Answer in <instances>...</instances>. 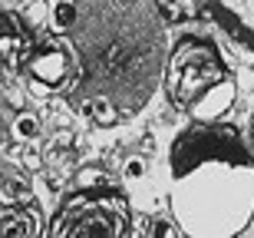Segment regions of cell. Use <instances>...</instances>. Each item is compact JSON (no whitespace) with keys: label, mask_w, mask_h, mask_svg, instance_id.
Masks as SVG:
<instances>
[{"label":"cell","mask_w":254,"mask_h":238,"mask_svg":"<svg viewBox=\"0 0 254 238\" xmlns=\"http://www.w3.org/2000/svg\"><path fill=\"white\" fill-rule=\"evenodd\" d=\"M53 27L76 53V83L66 93L73 106L103 96L129 119L165 79L169 57L152 0H60Z\"/></svg>","instance_id":"cell-1"},{"label":"cell","mask_w":254,"mask_h":238,"mask_svg":"<svg viewBox=\"0 0 254 238\" xmlns=\"http://www.w3.org/2000/svg\"><path fill=\"white\" fill-rule=\"evenodd\" d=\"M172 215L185 235L231 238L254 215V156L221 119H191L169 149Z\"/></svg>","instance_id":"cell-2"},{"label":"cell","mask_w":254,"mask_h":238,"mask_svg":"<svg viewBox=\"0 0 254 238\" xmlns=\"http://www.w3.org/2000/svg\"><path fill=\"white\" fill-rule=\"evenodd\" d=\"M165 89L169 99L191 119L215 123L231 109L238 83L218 47L205 37H182L165 60Z\"/></svg>","instance_id":"cell-3"},{"label":"cell","mask_w":254,"mask_h":238,"mask_svg":"<svg viewBox=\"0 0 254 238\" xmlns=\"http://www.w3.org/2000/svg\"><path fill=\"white\" fill-rule=\"evenodd\" d=\"M132 232V219H129V199L116 189L109 179L96 182H83L76 185L60 209L53 212L47 235L50 238H123Z\"/></svg>","instance_id":"cell-4"},{"label":"cell","mask_w":254,"mask_h":238,"mask_svg":"<svg viewBox=\"0 0 254 238\" xmlns=\"http://www.w3.org/2000/svg\"><path fill=\"white\" fill-rule=\"evenodd\" d=\"M20 70L33 96H66L76 83V53L63 33H47L30 43Z\"/></svg>","instance_id":"cell-5"},{"label":"cell","mask_w":254,"mask_h":238,"mask_svg":"<svg viewBox=\"0 0 254 238\" xmlns=\"http://www.w3.org/2000/svg\"><path fill=\"white\" fill-rule=\"evenodd\" d=\"M152 3L172 17L205 13L254 47V0H152Z\"/></svg>","instance_id":"cell-6"},{"label":"cell","mask_w":254,"mask_h":238,"mask_svg":"<svg viewBox=\"0 0 254 238\" xmlns=\"http://www.w3.org/2000/svg\"><path fill=\"white\" fill-rule=\"evenodd\" d=\"M30 43L33 40H30L27 27L20 23V17L0 10V73H10V70L23 67Z\"/></svg>","instance_id":"cell-7"},{"label":"cell","mask_w":254,"mask_h":238,"mask_svg":"<svg viewBox=\"0 0 254 238\" xmlns=\"http://www.w3.org/2000/svg\"><path fill=\"white\" fill-rule=\"evenodd\" d=\"M40 219L37 205H3L0 209V235H37Z\"/></svg>","instance_id":"cell-8"},{"label":"cell","mask_w":254,"mask_h":238,"mask_svg":"<svg viewBox=\"0 0 254 238\" xmlns=\"http://www.w3.org/2000/svg\"><path fill=\"white\" fill-rule=\"evenodd\" d=\"M13 133H17V139H37L40 136V119L33 113H17V119H13Z\"/></svg>","instance_id":"cell-9"},{"label":"cell","mask_w":254,"mask_h":238,"mask_svg":"<svg viewBox=\"0 0 254 238\" xmlns=\"http://www.w3.org/2000/svg\"><path fill=\"white\" fill-rule=\"evenodd\" d=\"M142 175H145V159L135 156V159L126 162V182H135V179H142Z\"/></svg>","instance_id":"cell-10"},{"label":"cell","mask_w":254,"mask_h":238,"mask_svg":"<svg viewBox=\"0 0 254 238\" xmlns=\"http://www.w3.org/2000/svg\"><path fill=\"white\" fill-rule=\"evenodd\" d=\"M251 143H254V116H251Z\"/></svg>","instance_id":"cell-11"}]
</instances>
